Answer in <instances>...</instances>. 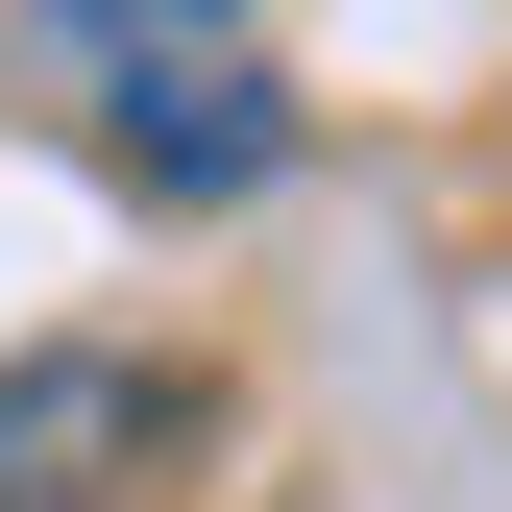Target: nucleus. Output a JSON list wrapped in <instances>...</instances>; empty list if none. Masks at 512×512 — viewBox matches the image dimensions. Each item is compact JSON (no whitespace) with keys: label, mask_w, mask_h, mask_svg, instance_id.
<instances>
[{"label":"nucleus","mask_w":512,"mask_h":512,"mask_svg":"<svg viewBox=\"0 0 512 512\" xmlns=\"http://www.w3.org/2000/svg\"><path fill=\"white\" fill-rule=\"evenodd\" d=\"M196 439H220V391L147 366V342H25L0 366V512H171Z\"/></svg>","instance_id":"nucleus-1"},{"label":"nucleus","mask_w":512,"mask_h":512,"mask_svg":"<svg viewBox=\"0 0 512 512\" xmlns=\"http://www.w3.org/2000/svg\"><path fill=\"white\" fill-rule=\"evenodd\" d=\"M98 147L147 171V196H269L293 171V49L269 25H98Z\"/></svg>","instance_id":"nucleus-2"}]
</instances>
